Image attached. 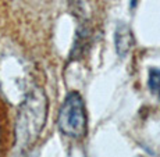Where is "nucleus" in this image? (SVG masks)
<instances>
[{"label": "nucleus", "instance_id": "nucleus-1", "mask_svg": "<svg viewBox=\"0 0 160 157\" xmlns=\"http://www.w3.org/2000/svg\"><path fill=\"white\" fill-rule=\"evenodd\" d=\"M48 117V96L41 88H33L18 109L14 128V150L24 155L38 140Z\"/></svg>", "mask_w": 160, "mask_h": 157}, {"label": "nucleus", "instance_id": "nucleus-2", "mask_svg": "<svg viewBox=\"0 0 160 157\" xmlns=\"http://www.w3.org/2000/svg\"><path fill=\"white\" fill-rule=\"evenodd\" d=\"M58 129L71 139H81L87 135L88 118L84 97L77 91L67 93L57 117Z\"/></svg>", "mask_w": 160, "mask_h": 157}, {"label": "nucleus", "instance_id": "nucleus-3", "mask_svg": "<svg viewBox=\"0 0 160 157\" xmlns=\"http://www.w3.org/2000/svg\"><path fill=\"white\" fill-rule=\"evenodd\" d=\"M114 46H116V53L121 58H124L132 49V46H134V35H132V31L127 24L121 22L116 27Z\"/></svg>", "mask_w": 160, "mask_h": 157}, {"label": "nucleus", "instance_id": "nucleus-4", "mask_svg": "<svg viewBox=\"0 0 160 157\" xmlns=\"http://www.w3.org/2000/svg\"><path fill=\"white\" fill-rule=\"evenodd\" d=\"M148 88L150 93L156 96L160 100V70L159 68H150L148 74Z\"/></svg>", "mask_w": 160, "mask_h": 157}, {"label": "nucleus", "instance_id": "nucleus-5", "mask_svg": "<svg viewBox=\"0 0 160 157\" xmlns=\"http://www.w3.org/2000/svg\"><path fill=\"white\" fill-rule=\"evenodd\" d=\"M137 3H138V0H131V3H130L131 8H135V6H137Z\"/></svg>", "mask_w": 160, "mask_h": 157}]
</instances>
